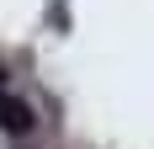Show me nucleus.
Instances as JSON below:
<instances>
[{"instance_id": "nucleus-2", "label": "nucleus", "mask_w": 154, "mask_h": 149, "mask_svg": "<svg viewBox=\"0 0 154 149\" xmlns=\"http://www.w3.org/2000/svg\"><path fill=\"white\" fill-rule=\"evenodd\" d=\"M0 90H5V69H0Z\"/></svg>"}, {"instance_id": "nucleus-1", "label": "nucleus", "mask_w": 154, "mask_h": 149, "mask_svg": "<svg viewBox=\"0 0 154 149\" xmlns=\"http://www.w3.org/2000/svg\"><path fill=\"white\" fill-rule=\"evenodd\" d=\"M32 122H37V117H32V106L0 90V128H5V133H32Z\"/></svg>"}]
</instances>
